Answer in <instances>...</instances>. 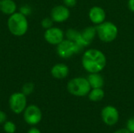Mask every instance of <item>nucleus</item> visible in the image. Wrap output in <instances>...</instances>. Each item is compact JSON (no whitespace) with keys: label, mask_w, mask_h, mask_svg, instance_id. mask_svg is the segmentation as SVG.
Listing matches in <instances>:
<instances>
[{"label":"nucleus","mask_w":134,"mask_h":133,"mask_svg":"<svg viewBox=\"0 0 134 133\" xmlns=\"http://www.w3.org/2000/svg\"><path fill=\"white\" fill-rule=\"evenodd\" d=\"M126 129L131 133H134V117L130 118L126 122Z\"/></svg>","instance_id":"nucleus-20"},{"label":"nucleus","mask_w":134,"mask_h":133,"mask_svg":"<svg viewBox=\"0 0 134 133\" xmlns=\"http://www.w3.org/2000/svg\"><path fill=\"white\" fill-rule=\"evenodd\" d=\"M87 80L92 89L102 88L104 85V78L99 73H90L87 78Z\"/></svg>","instance_id":"nucleus-14"},{"label":"nucleus","mask_w":134,"mask_h":133,"mask_svg":"<svg viewBox=\"0 0 134 133\" xmlns=\"http://www.w3.org/2000/svg\"><path fill=\"white\" fill-rule=\"evenodd\" d=\"M82 49L73 41L69 39H64L57 46V53L59 56L63 59H68L80 53Z\"/></svg>","instance_id":"nucleus-5"},{"label":"nucleus","mask_w":134,"mask_h":133,"mask_svg":"<svg viewBox=\"0 0 134 133\" xmlns=\"http://www.w3.org/2000/svg\"><path fill=\"white\" fill-rule=\"evenodd\" d=\"M128 7L132 12H134V0L128 1Z\"/></svg>","instance_id":"nucleus-24"},{"label":"nucleus","mask_w":134,"mask_h":133,"mask_svg":"<svg viewBox=\"0 0 134 133\" xmlns=\"http://www.w3.org/2000/svg\"><path fill=\"white\" fill-rule=\"evenodd\" d=\"M88 96L90 100L93 102H99L104 97V91L102 89V88L93 89L89 92Z\"/></svg>","instance_id":"nucleus-16"},{"label":"nucleus","mask_w":134,"mask_h":133,"mask_svg":"<svg viewBox=\"0 0 134 133\" xmlns=\"http://www.w3.org/2000/svg\"><path fill=\"white\" fill-rule=\"evenodd\" d=\"M89 17L94 24H100L104 21L106 13L103 8L100 6H93L89 12Z\"/></svg>","instance_id":"nucleus-11"},{"label":"nucleus","mask_w":134,"mask_h":133,"mask_svg":"<svg viewBox=\"0 0 134 133\" xmlns=\"http://www.w3.org/2000/svg\"><path fill=\"white\" fill-rule=\"evenodd\" d=\"M97 34V27H86L83 31H81L82 38H83L84 42L86 43L87 45H89Z\"/></svg>","instance_id":"nucleus-15"},{"label":"nucleus","mask_w":134,"mask_h":133,"mask_svg":"<svg viewBox=\"0 0 134 133\" xmlns=\"http://www.w3.org/2000/svg\"><path fill=\"white\" fill-rule=\"evenodd\" d=\"M8 28L10 33L15 36H23L28 29V22L26 16L23 13H14L8 19Z\"/></svg>","instance_id":"nucleus-2"},{"label":"nucleus","mask_w":134,"mask_h":133,"mask_svg":"<svg viewBox=\"0 0 134 133\" xmlns=\"http://www.w3.org/2000/svg\"><path fill=\"white\" fill-rule=\"evenodd\" d=\"M107 59L99 49H90L86 50L82 58L83 68L89 73H99L105 67Z\"/></svg>","instance_id":"nucleus-1"},{"label":"nucleus","mask_w":134,"mask_h":133,"mask_svg":"<svg viewBox=\"0 0 134 133\" xmlns=\"http://www.w3.org/2000/svg\"><path fill=\"white\" fill-rule=\"evenodd\" d=\"M68 91L70 94L75 96H85L89 94L91 90V86L87 78L79 77L70 80L67 85Z\"/></svg>","instance_id":"nucleus-3"},{"label":"nucleus","mask_w":134,"mask_h":133,"mask_svg":"<svg viewBox=\"0 0 134 133\" xmlns=\"http://www.w3.org/2000/svg\"><path fill=\"white\" fill-rule=\"evenodd\" d=\"M113 133H131L126 128L125 129H118L116 130L115 132H114Z\"/></svg>","instance_id":"nucleus-25"},{"label":"nucleus","mask_w":134,"mask_h":133,"mask_svg":"<svg viewBox=\"0 0 134 133\" xmlns=\"http://www.w3.org/2000/svg\"><path fill=\"white\" fill-rule=\"evenodd\" d=\"M44 38L46 41L51 45H58L64 40V33L59 27H50L46 29L44 34Z\"/></svg>","instance_id":"nucleus-9"},{"label":"nucleus","mask_w":134,"mask_h":133,"mask_svg":"<svg viewBox=\"0 0 134 133\" xmlns=\"http://www.w3.org/2000/svg\"><path fill=\"white\" fill-rule=\"evenodd\" d=\"M9 105L10 110L15 114H20L24 111L27 107L26 95L23 92L13 93L9 100Z\"/></svg>","instance_id":"nucleus-6"},{"label":"nucleus","mask_w":134,"mask_h":133,"mask_svg":"<svg viewBox=\"0 0 134 133\" xmlns=\"http://www.w3.org/2000/svg\"><path fill=\"white\" fill-rule=\"evenodd\" d=\"M16 4L13 0H0V11L5 15H12L16 13Z\"/></svg>","instance_id":"nucleus-13"},{"label":"nucleus","mask_w":134,"mask_h":133,"mask_svg":"<svg viewBox=\"0 0 134 133\" xmlns=\"http://www.w3.org/2000/svg\"><path fill=\"white\" fill-rule=\"evenodd\" d=\"M3 129L6 133H14L16 132V125L10 121H7L3 124Z\"/></svg>","instance_id":"nucleus-17"},{"label":"nucleus","mask_w":134,"mask_h":133,"mask_svg":"<svg viewBox=\"0 0 134 133\" xmlns=\"http://www.w3.org/2000/svg\"><path fill=\"white\" fill-rule=\"evenodd\" d=\"M27 133H41V132H40V130H39L38 129L33 127V128H31V129L28 130Z\"/></svg>","instance_id":"nucleus-26"},{"label":"nucleus","mask_w":134,"mask_h":133,"mask_svg":"<svg viewBox=\"0 0 134 133\" xmlns=\"http://www.w3.org/2000/svg\"><path fill=\"white\" fill-rule=\"evenodd\" d=\"M33 90H34V85L31 82L24 84L22 87V92L26 96L31 94L33 92Z\"/></svg>","instance_id":"nucleus-18"},{"label":"nucleus","mask_w":134,"mask_h":133,"mask_svg":"<svg viewBox=\"0 0 134 133\" xmlns=\"http://www.w3.org/2000/svg\"><path fill=\"white\" fill-rule=\"evenodd\" d=\"M96 27L97 34L102 42H111L114 41L118 35V28L116 25L111 22L104 21Z\"/></svg>","instance_id":"nucleus-4"},{"label":"nucleus","mask_w":134,"mask_h":133,"mask_svg":"<svg viewBox=\"0 0 134 133\" xmlns=\"http://www.w3.org/2000/svg\"><path fill=\"white\" fill-rule=\"evenodd\" d=\"M7 116L5 112L2 111H0V124H4L6 122Z\"/></svg>","instance_id":"nucleus-22"},{"label":"nucleus","mask_w":134,"mask_h":133,"mask_svg":"<svg viewBox=\"0 0 134 133\" xmlns=\"http://www.w3.org/2000/svg\"><path fill=\"white\" fill-rule=\"evenodd\" d=\"M42 111L36 105H30L27 107L24 111V119L25 122L30 125L38 124L42 121Z\"/></svg>","instance_id":"nucleus-8"},{"label":"nucleus","mask_w":134,"mask_h":133,"mask_svg":"<svg viewBox=\"0 0 134 133\" xmlns=\"http://www.w3.org/2000/svg\"><path fill=\"white\" fill-rule=\"evenodd\" d=\"M100 116L103 122L108 126L116 125L119 120V113L118 109L111 105L106 106L102 109Z\"/></svg>","instance_id":"nucleus-7"},{"label":"nucleus","mask_w":134,"mask_h":133,"mask_svg":"<svg viewBox=\"0 0 134 133\" xmlns=\"http://www.w3.org/2000/svg\"><path fill=\"white\" fill-rule=\"evenodd\" d=\"M69 74V68L64 63H57L51 69V74L57 79H64Z\"/></svg>","instance_id":"nucleus-12"},{"label":"nucleus","mask_w":134,"mask_h":133,"mask_svg":"<svg viewBox=\"0 0 134 133\" xmlns=\"http://www.w3.org/2000/svg\"><path fill=\"white\" fill-rule=\"evenodd\" d=\"M53 20H52V18L50 17V18H49V17H46V18H45V19H43L42 20V27H44V28H46V29H49V28H50V27H53Z\"/></svg>","instance_id":"nucleus-19"},{"label":"nucleus","mask_w":134,"mask_h":133,"mask_svg":"<svg viewBox=\"0 0 134 133\" xmlns=\"http://www.w3.org/2000/svg\"><path fill=\"white\" fill-rule=\"evenodd\" d=\"M20 13H23V14H24V15L26 16L27 14H28V13H30V9L27 8V7H26V6H23V7L20 9Z\"/></svg>","instance_id":"nucleus-23"},{"label":"nucleus","mask_w":134,"mask_h":133,"mask_svg":"<svg viewBox=\"0 0 134 133\" xmlns=\"http://www.w3.org/2000/svg\"><path fill=\"white\" fill-rule=\"evenodd\" d=\"M50 16L54 22L62 23L70 16V11L66 5H57L51 10Z\"/></svg>","instance_id":"nucleus-10"},{"label":"nucleus","mask_w":134,"mask_h":133,"mask_svg":"<svg viewBox=\"0 0 134 133\" xmlns=\"http://www.w3.org/2000/svg\"><path fill=\"white\" fill-rule=\"evenodd\" d=\"M63 1L67 7H74L77 3V0H63Z\"/></svg>","instance_id":"nucleus-21"}]
</instances>
